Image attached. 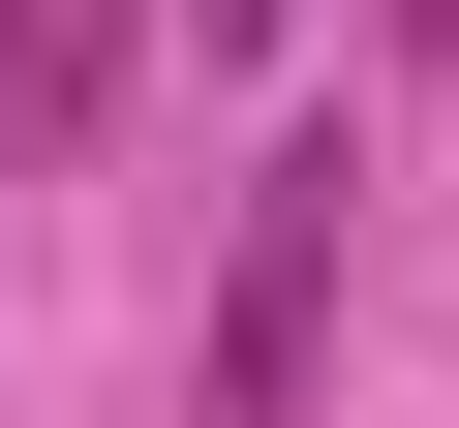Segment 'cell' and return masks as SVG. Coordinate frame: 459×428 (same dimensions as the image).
Listing matches in <instances>:
<instances>
[{
	"label": "cell",
	"instance_id": "1",
	"mask_svg": "<svg viewBox=\"0 0 459 428\" xmlns=\"http://www.w3.org/2000/svg\"><path fill=\"white\" fill-rule=\"evenodd\" d=\"M337 123H276L246 153V245H214V428H307V367H337Z\"/></svg>",
	"mask_w": 459,
	"mask_h": 428
},
{
	"label": "cell",
	"instance_id": "2",
	"mask_svg": "<svg viewBox=\"0 0 459 428\" xmlns=\"http://www.w3.org/2000/svg\"><path fill=\"white\" fill-rule=\"evenodd\" d=\"M184 31H214V62H276V31H307V0H184Z\"/></svg>",
	"mask_w": 459,
	"mask_h": 428
}]
</instances>
